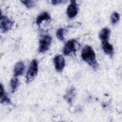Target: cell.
<instances>
[{
    "label": "cell",
    "mask_w": 122,
    "mask_h": 122,
    "mask_svg": "<svg viewBox=\"0 0 122 122\" xmlns=\"http://www.w3.org/2000/svg\"><path fill=\"white\" fill-rule=\"evenodd\" d=\"M81 57L83 61L93 69L96 70L98 67V63L96 58L95 53L93 49L89 45H86L82 49Z\"/></svg>",
    "instance_id": "6da1fadb"
},
{
    "label": "cell",
    "mask_w": 122,
    "mask_h": 122,
    "mask_svg": "<svg viewBox=\"0 0 122 122\" xmlns=\"http://www.w3.org/2000/svg\"><path fill=\"white\" fill-rule=\"evenodd\" d=\"M38 71V61L36 59H33L29 66L26 76V82L29 83L31 82L36 76Z\"/></svg>",
    "instance_id": "7a4b0ae2"
},
{
    "label": "cell",
    "mask_w": 122,
    "mask_h": 122,
    "mask_svg": "<svg viewBox=\"0 0 122 122\" xmlns=\"http://www.w3.org/2000/svg\"><path fill=\"white\" fill-rule=\"evenodd\" d=\"M80 48V44L74 39L68 41L65 43L62 50L63 53L65 56L70 55L72 53H75Z\"/></svg>",
    "instance_id": "3957f363"
},
{
    "label": "cell",
    "mask_w": 122,
    "mask_h": 122,
    "mask_svg": "<svg viewBox=\"0 0 122 122\" xmlns=\"http://www.w3.org/2000/svg\"><path fill=\"white\" fill-rule=\"evenodd\" d=\"M52 39L51 36L45 35L42 36L39 41V47L38 51L39 53H44L50 48L51 43Z\"/></svg>",
    "instance_id": "277c9868"
},
{
    "label": "cell",
    "mask_w": 122,
    "mask_h": 122,
    "mask_svg": "<svg viewBox=\"0 0 122 122\" xmlns=\"http://www.w3.org/2000/svg\"><path fill=\"white\" fill-rule=\"evenodd\" d=\"M0 20V30L2 33H6L12 29L14 22L10 20L7 16L1 15Z\"/></svg>",
    "instance_id": "5b68a950"
},
{
    "label": "cell",
    "mask_w": 122,
    "mask_h": 122,
    "mask_svg": "<svg viewBox=\"0 0 122 122\" xmlns=\"http://www.w3.org/2000/svg\"><path fill=\"white\" fill-rule=\"evenodd\" d=\"M78 6L77 2L72 0L71 1V3L67 9V15L70 19L74 18L78 14Z\"/></svg>",
    "instance_id": "8992f818"
},
{
    "label": "cell",
    "mask_w": 122,
    "mask_h": 122,
    "mask_svg": "<svg viewBox=\"0 0 122 122\" xmlns=\"http://www.w3.org/2000/svg\"><path fill=\"white\" fill-rule=\"evenodd\" d=\"M53 62L56 70L58 72L62 71L65 65V61L63 56L56 55L53 59Z\"/></svg>",
    "instance_id": "52a82bcc"
},
{
    "label": "cell",
    "mask_w": 122,
    "mask_h": 122,
    "mask_svg": "<svg viewBox=\"0 0 122 122\" xmlns=\"http://www.w3.org/2000/svg\"><path fill=\"white\" fill-rule=\"evenodd\" d=\"M25 70L24 63L22 61H18L15 65L13 69V75L14 77H17L23 74Z\"/></svg>",
    "instance_id": "ba28073f"
},
{
    "label": "cell",
    "mask_w": 122,
    "mask_h": 122,
    "mask_svg": "<svg viewBox=\"0 0 122 122\" xmlns=\"http://www.w3.org/2000/svg\"><path fill=\"white\" fill-rule=\"evenodd\" d=\"M102 48L103 51L106 54L109 55L110 57H112L114 54V49L113 46L108 41H102Z\"/></svg>",
    "instance_id": "9c48e42d"
},
{
    "label": "cell",
    "mask_w": 122,
    "mask_h": 122,
    "mask_svg": "<svg viewBox=\"0 0 122 122\" xmlns=\"http://www.w3.org/2000/svg\"><path fill=\"white\" fill-rule=\"evenodd\" d=\"M51 19L50 14L46 11H44L40 13L36 18L35 23L38 25H40L41 22L44 20L50 21Z\"/></svg>",
    "instance_id": "30bf717a"
},
{
    "label": "cell",
    "mask_w": 122,
    "mask_h": 122,
    "mask_svg": "<svg viewBox=\"0 0 122 122\" xmlns=\"http://www.w3.org/2000/svg\"><path fill=\"white\" fill-rule=\"evenodd\" d=\"M111 31L107 28L102 29L99 33V38L102 41H108L110 36Z\"/></svg>",
    "instance_id": "8fae6325"
},
{
    "label": "cell",
    "mask_w": 122,
    "mask_h": 122,
    "mask_svg": "<svg viewBox=\"0 0 122 122\" xmlns=\"http://www.w3.org/2000/svg\"><path fill=\"white\" fill-rule=\"evenodd\" d=\"M0 102L1 103H10L11 102L10 99L8 97L6 93L5 92L4 88L2 85V84H0Z\"/></svg>",
    "instance_id": "7c38bea8"
},
{
    "label": "cell",
    "mask_w": 122,
    "mask_h": 122,
    "mask_svg": "<svg viewBox=\"0 0 122 122\" xmlns=\"http://www.w3.org/2000/svg\"><path fill=\"white\" fill-rule=\"evenodd\" d=\"M19 85V81L16 77L12 78L10 81V87L11 88V91L12 92H14L18 87Z\"/></svg>",
    "instance_id": "4fadbf2b"
},
{
    "label": "cell",
    "mask_w": 122,
    "mask_h": 122,
    "mask_svg": "<svg viewBox=\"0 0 122 122\" xmlns=\"http://www.w3.org/2000/svg\"><path fill=\"white\" fill-rule=\"evenodd\" d=\"M64 31H65V30L62 28H59L57 30V31L56 33V37L60 41H64V39H65L64 36Z\"/></svg>",
    "instance_id": "5bb4252c"
},
{
    "label": "cell",
    "mask_w": 122,
    "mask_h": 122,
    "mask_svg": "<svg viewBox=\"0 0 122 122\" xmlns=\"http://www.w3.org/2000/svg\"><path fill=\"white\" fill-rule=\"evenodd\" d=\"M119 19H120V15L118 12L115 11L112 14L111 16V20L112 24L114 25L116 23H117L118 21L119 20Z\"/></svg>",
    "instance_id": "9a60e30c"
},
{
    "label": "cell",
    "mask_w": 122,
    "mask_h": 122,
    "mask_svg": "<svg viewBox=\"0 0 122 122\" xmlns=\"http://www.w3.org/2000/svg\"><path fill=\"white\" fill-rule=\"evenodd\" d=\"M21 2L28 9L32 8L35 5V1L33 0H21Z\"/></svg>",
    "instance_id": "2e32d148"
},
{
    "label": "cell",
    "mask_w": 122,
    "mask_h": 122,
    "mask_svg": "<svg viewBox=\"0 0 122 122\" xmlns=\"http://www.w3.org/2000/svg\"><path fill=\"white\" fill-rule=\"evenodd\" d=\"M65 2H66V1H63V0H52V1H51V3L53 5L59 4L61 3H63Z\"/></svg>",
    "instance_id": "e0dca14e"
}]
</instances>
